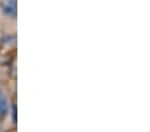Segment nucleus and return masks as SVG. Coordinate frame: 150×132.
Wrapping results in <instances>:
<instances>
[{
  "label": "nucleus",
  "instance_id": "nucleus-1",
  "mask_svg": "<svg viewBox=\"0 0 150 132\" xmlns=\"http://www.w3.org/2000/svg\"><path fill=\"white\" fill-rule=\"evenodd\" d=\"M3 11L8 16H15L16 15V0H4Z\"/></svg>",
  "mask_w": 150,
  "mask_h": 132
},
{
  "label": "nucleus",
  "instance_id": "nucleus-2",
  "mask_svg": "<svg viewBox=\"0 0 150 132\" xmlns=\"http://www.w3.org/2000/svg\"><path fill=\"white\" fill-rule=\"evenodd\" d=\"M7 100H6V98H4L3 95L0 94V115L3 116V115H6V112H7Z\"/></svg>",
  "mask_w": 150,
  "mask_h": 132
}]
</instances>
